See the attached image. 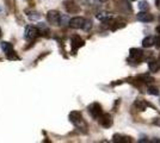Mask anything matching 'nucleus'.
I'll return each mask as SVG.
<instances>
[{
    "label": "nucleus",
    "instance_id": "obj_20",
    "mask_svg": "<svg viewBox=\"0 0 160 143\" xmlns=\"http://www.w3.org/2000/svg\"><path fill=\"white\" fill-rule=\"evenodd\" d=\"M68 17L67 16H62L61 14V17H60V25H66L67 23H68Z\"/></svg>",
    "mask_w": 160,
    "mask_h": 143
},
{
    "label": "nucleus",
    "instance_id": "obj_13",
    "mask_svg": "<svg viewBox=\"0 0 160 143\" xmlns=\"http://www.w3.org/2000/svg\"><path fill=\"white\" fill-rule=\"evenodd\" d=\"M84 44V41L80 38L79 36H74L72 38V45H73L74 49H78L79 47H81Z\"/></svg>",
    "mask_w": 160,
    "mask_h": 143
},
{
    "label": "nucleus",
    "instance_id": "obj_5",
    "mask_svg": "<svg viewBox=\"0 0 160 143\" xmlns=\"http://www.w3.org/2000/svg\"><path fill=\"white\" fill-rule=\"evenodd\" d=\"M37 36H38V30H37V27H35V26L25 27V31H24V37H25V40L32 41Z\"/></svg>",
    "mask_w": 160,
    "mask_h": 143
},
{
    "label": "nucleus",
    "instance_id": "obj_9",
    "mask_svg": "<svg viewBox=\"0 0 160 143\" xmlns=\"http://www.w3.org/2000/svg\"><path fill=\"white\" fill-rule=\"evenodd\" d=\"M65 7H66L68 13H77V12H79L80 10L79 6L74 1H67V2H65Z\"/></svg>",
    "mask_w": 160,
    "mask_h": 143
},
{
    "label": "nucleus",
    "instance_id": "obj_7",
    "mask_svg": "<svg viewBox=\"0 0 160 143\" xmlns=\"http://www.w3.org/2000/svg\"><path fill=\"white\" fill-rule=\"evenodd\" d=\"M85 21L86 19L82 18V17H74L72 19H69L68 24L72 29H82L84 24H85Z\"/></svg>",
    "mask_w": 160,
    "mask_h": 143
},
{
    "label": "nucleus",
    "instance_id": "obj_18",
    "mask_svg": "<svg viewBox=\"0 0 160 143\" xmlns=\"http://www.w3.org/2000/svg\"><path fill=\"white\" fill-rule=\"evenodd\" d=\"M139 7H140L141 11H147L149 8V4H148V1H146V0H142V1L139 2Z\"/></svg>",
    "mask_w": 160,
    "mask_h": 143
},
{
    "label": "nucleus",
    "instance_id": "obj_19",
    "mask_svg": "<svg viewBox=\"0 0 160 143\" xmlns=\"http://www.w3.org/2000/svg\"><path fill=\"white\" fill-rule=\"evenodd\" d=\"M148 93L153 95H159V89L157 88V87H152V86H151V87L148 88Z\"/></svg>",
    "mask_w": 160,
    "mask_h": 143
},
{
    "label": "nucleus",
    "instance_id": "obj_26",
    "mask_svg": "<svg viewBox=\"0 0 160 143\" xmlns=\"http://www.w3.org/2000/svg\"><path fill=\"white\" fill-rule=\"evenodd\" d=\"M0 36H1V29H0Z\"/></svg>",
    "mask_w": 160,
    "mask_h": 143
},
{
    "label": "nucleus",
    "instance_id": "obj_10",
    "mask_svg": "<svg viewBox=\"0 0 160 143\" xmlns=\"http://www.w3.org/2000/svg\"><path fill=\"white\" fill-rule=\"evenodd\" d=\"M134 105H135V107L139 110V111H145L147 107V102L143 100V99H140V98H138L135 102H134Z\"/></svg>",
    "mask_w": 160,
    "mask_h": 143
},
{
    "label": "nucleus",
    "instance_id": "obj_1",
    "mask_svg": "<svg viewBox=\"0 0 160 143\" xmlns=\"http://www.w3.org/2000/svg\"><path fill=\"white\" fill-rule=\"evenodd\" d=\"M69 121L73 123L75 126H78L80 129H85L86 128V124L84 122V118H82V115L79 111H72L69 113Z\"/></svg>",
    "mask_w": 160,
    "mask_h": 143
},
{
    "label": "nucleus",
    "instance_id": "obj_24",
    "mask_svg": "<svg viewBox=\"0 0 160 143\" xmlns=\"http://www.w3.org/2000/svg\"><path fill=\"white\" fill-rule=\"evenodd\" d=\"M98 1H100V2H105V1H108V0H98Z\"/></svg>",
    "mask_w": 160,
    "mask_h": 143
},
{
    "label": "nucleus",
    "instance_id": "obj_4",
    "mask_svg": "<svg viewBox=\"0 0 160 143\" xmlns=\"http://www.w3.org/2000/svg\"><path fill=\"white\" fill-rule=\"evenodd\" d=\"M60 12H58L55 10H52L47 13V19L52 25H60Z\"/></svg>",
    "mask_w": 160,
    "mask_h": 143
},
{
    "label": "nucleus",
    "instance_id": "obj_12",
    "mask_svg": "<svg viewBox=\"0 0 160 143\" xmlns=\"http://www.w3.org/2000/svg\"><path fill=\"white\" fill-rule=\"evenodd\" d=\"M130 57L134 59L135 61H138V60H140L141 57H142V51H141L140 49H132L130 50Z\"/></svg>",
    "mask_w": 160,
    "mask_h": 143
},
{
    "label": "nucleus",
    "instance_id": "obj_21",
    "mask_svg": "<svg viewBox=\"0 0 160 143\" xmlns=\"http://www.w3.org/2000/svg\"><path fill=\"white\" fill-rule=\"evenodd\" d=\"M91 26H92V23H91L90 21H85V24H84L82 29H84V30H86V31H88V30L91 29Z\"/></svg>",
    "mask_w": 160,
    "mask_h": 143
},
{
    "label": "nucleus",
    "instance_id": "obj_25",
    "mask_svg": "<svg viewBox=\"0 0 160 143\" xmlns=\"http://www.w3.org/2000/svg\"><path fill=\"white\" fill-rule=\"evenodd\" d=\"M128 1H135V0H128Z\"/></svg>",
    "mask_w": 160,
    "mask_h": 143
},
{
    "label": "nucleus",
    "instance_id": "obj_23",
    "mask_svg": "<svg viewBox=\"0 0 160 143\" xmlns=\"http://www.w3.org/2000/svg\"><path fill=\"white\" fill-rule=\"evenodd\" d=\"M155 30H157V32H158V34H160V26H158Z\"/></svg>",
    "mask_w": 160,
    "mask_h": 143
},
{
    "label": "nucleus",
    "instance_id": "obj_15",
    "mask_svg": "<svg viewBox=\"0 0 160 143\" xmlns=\"http://www.w3.org/2000/svg\"><path fill=\"white\" fill-rule=\"evenodd\" d=\"M149 70L151 72H153V73H155V72H158V70H160V63L157 61H152L149 62Z\"/></svg>",
    "mask_w": 160,
    "mask_h": 143
},
{
    "label": "nucleus",
    "instance_id": "obj_6",
    "mask_svg": "<svg viewBox=\"0 0 160 143\" xmlns=\"http://www.w3.org/2000/svg\"><path fill=\"white\" fill-rule=\"evenodd\" d=\"M98 121H99V124L103 126V128H110L111 125H112V117L110 116L109 113H102L98 118Z\"/></svg>",
    "mask_w": 160,
    "mask_h": 143
},
{
    "label": "nucleus",
    "instance_id": "obj_2",
    "mask_svg": "<svg viewBox=\"0 0 160 143\" xmlns=\"http://www.w3.org/2000/svg\"><path fill=\"white\" fill-rule=\"evenodd\" d=\"M87 110H88V113L91 115V117L94 118V119H98L100 115L103 113V111H102V106H100L98 102H93V104H91V105L87 107Z\"/></svg>",
    "mask_w": 160,
    "mask_h": 143
},
{
    "label": "nucleus",
    "instance_id": "obj_3",
    "mask_svg": "<svg viewBox=\"0 0 160 143\" xmlns=\"http://www.w3.org/2000/svg\"><path fill=\"white\" fill-rule=\"evenodd\" d=\"M1 49H2L4 53L6 54L7 59H17L16 51L13 50V47H12L11 43H8V42H2V43H1Z\"/></svg>",
    "mask_w": 160,
    "mask_h": 143
},
{
    "label": "nucleus",
    "instance_id": "obj_14",
    "mask_svg": "<svg viewBox=\"0 0 160 143\" xmlns=\"http://www.w3.org/2000/svg\"><path fill=\"white\" fill-rule=\"evenodd\" d=\"M154 45V37L149 36V37H146L143 41H142V47L145 48H151Z\"/></svg>",
    "mask_w": 160,
    "mask_h": 143
},
{
    "label": "nucleus",
    "instance_id": "obj_11",
    "mask_svg": "<svg viewBox=\"0 0 160 143\" xmlns=\"http://www.w3.org/2000/svg\"><path fill=\"white\" fill-rule=\"evenodd\" d=\"M112 141L113 142H124V143H127V142H130L132 140H130V137H128V136H123V135H113L112 137Z\"/></svg>",
    "mask_w": 160,
    "mask_h": 143
},
{
    "label": "nucleus",
    "instance_id": "obj_16",
    "mask_svg": "<svg viewBox=\"0 0 160 143\" xmlns=\"http://www.w3.org/2000/svg\"><path fill=\"white\" fill-rule=\"evenodd\" d=\"M28 18L29 19H31V21H37V19H40V13L38 12H36V11H29L28 12Z\"/></svg>",
    "mask_w": 160,
    "mask_h": 143
},
{
    "label": "nucleus",
    "instance_id": "obj_27",
    "mask_svg": "<svg viewBox=\"0 0 160 143\" xmlns=\"http://www.w3.org/2000/svg\"><path fill=\"white\" fill-rule=\"evenodd\" d=\"M0 12H1V7H0Z\"/></svg>",
    "mask_w": 160,
    "mask_h": 143
},
{
    "label": "nucleus",
    "instance_id": "obj_8",
    "mask_svg": "<svg viewBox=\"0 0 160 143\" xmlns=\"http://www.w3.org/2000/svg\"><path fill=\"white\" fill-rule=\"evenodd\" d=\"M136 18H138V21H142V23H149V21H152L154 19L153 14H151L149 12H147V11H141V12H139V13L136 14Z\"/></svg>",
    "mask_w": 160,
    "mask_h": 143
},
{
    "label": "nucleus",
    "instance_id": "obj_17",
    "mask_svg": "<svg viewBox=\"0 0 160 143\" xmlns=\"http://www.w3.org/2000/svg\"><path fill=\"white\" fill-rule=\"evenodd\" d=\"M97 18L99 19V21H107V19H110L111 18V16L107 12H102V13H98L97 14Z\"/></svg>",
    "mask_w": 160,
    "mask_h": 143
},
{
    "label": "nucleus",
    "instance_id": "obj_22",
    "mask_svg": "<svg viewBox=\"0 0 160 143\" xmlns=\"http://www.w3.org/2000/svg\"><path fill=\"white\" fill-rule=\"evenodd\" d=\"M153 124H155V125H159L160 126V118H155L153 121Z\"/></svg>",
    "mask_w": 160,
    "mask_h": 143
}]
</instances>
